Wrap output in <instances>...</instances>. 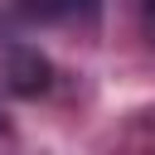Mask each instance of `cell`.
Returning <instances> with one entry per match:
<instances>
[{"instance_id":"1","label":"cell","mask_w":155,"mask_h":155,"mask_svg":"<svg viewBox=\"0 0 155 155\" xmlns=\"http://www.w3.org/2000/svg\"><path fill=\"white\" fill-rule=\"evenodd\" d=\"M10 82H15V92L34 97V92L48 87V63H44L39 53H15V58H10Z\"/></svg>"},{"instance_id":"3","label":"cell","mask_w":155,"mask_h":155,"mask_svg":"<svg viewBox=\"0 0 155 155\" xmlns=\"http://www.w3.org/2000/svg\"><path fill=\"white\" fill-rule=\"evenodd\" d=\"M145 5H150V10H155V0H145Z\"/></svg>"},{"instance_id":"2","label":"cell","mask_w":155,"mask_h":155,"mask_svg":"<svg viewBox=\"0 0 155 155\" xmlns=\"http://www.w3.org/2000/svg\"><path fill=\"white\" fill-rule=\"evenodd\" d=\"M34 15H44V19H92L97 0H34Z\"/></svg>"}]
</instances>
